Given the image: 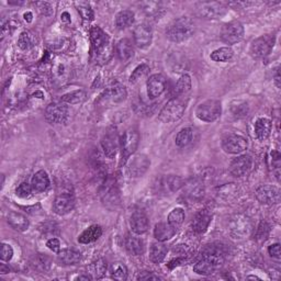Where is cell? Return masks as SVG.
<instances>
[{"label":"cell","mask_w":281,"mask_h":281,"mask_svg":"<svg viewBox=\"0 0 281 281\" xmlns=\"http://www.w3.org/2000/svg\"><path fill=\"white\" fill-rule=\"evenodd\" d=\"M90 41L92 45V56L96 63L104 65L113 54V46L109 36L99 26H92L90 30Z\"/></svg>","instance_id":"6da1fadb"},{"label":"cell","mask_w":281,"mask_h":281,"mask_svg":"<svg viewBox=\"0 0 281 281\" xmlns=\"http://www.w3.org/2000/svg\"><path fill=\"white\" fill-rule=\"evenodd\" d=\"M195 22L188 17H182L173 20L166 30V36L171 42L182 43L191 38L195 33Z\"/></svg>","instance_id":"7a4b0ae2"},{"label":"cell","mask_w":281,"mask_h":281,"mask_svg":"<svg viewBox=\"0 0 281 281\" xmlns=\"http://www.w3.org/2000/svg\"><path fill=\"white\" fill-rule=\"evenodd\" d=\"M224 263L223 254L218 250H208L203 257L193 266V271L198 275L209 276L218 270Z\"/></svg>","instance_id":"3957f363"},{"label":"cell","mask_w":281,"mask_h":281,"mask_svg":"<svg viewBox=\"0 0 281 281\" xmlns=\"http://www.w3.org/2000/svg\"><path fill=\"white\" fill-rule=\"evenodd\" d=\"M187 108V102L180 97L170 99L159 112L158 120L163 123H172L182 119Z\"/></svg>","instance_id":"277c9868"},{"label":"cell","mask_w":281,"mask_h":281,"mask_svg":"<svg viewBox=\"0 0 281 281\" xmlns=\"http://www.w3.org/2000/svg\"><path fill=\"white\" fill-rule=\"evenodd\" d=\"M222 113V106L219 100L210 99L200 103L196 109V117L206 123H212L221 117Z\"/></svg>","instance_id":"5b68a950"},{"label":"cell","mask_w":281,"mask_h":281,"mask_svg":"<svg viewBox=\"0 0 281 281\" xmlns=\"http://www.w3.org/2000/svg\"><path fill=\"white\" fill-rule=\"evenodd\" d=\"M139 143V134L135 129H129L124 132V134L120 138V147H121V160L120 166L126 163L132 154L137 150Z\"/></svg>","instance_id":"8992f818"},{"label":"cell","mask_w":281,"mask_h":281,"mask_svg":"<svg viewBox=\"0 0 281 281\" xmlns=\"http://www.w3.org/2000/svg\"><path fill=\"white\" fill-rule=\"evenodd\" d=\"M126 97H128V91H126L125 87L121 85H115L108 87L99 96L96 103L102 107H113L123 102Z\"/></svg>","instance_id":"52a82bcc"},{"label":"cell","mask_w":281,"mask_h":281,"mask_svg":"<svg viewBox=\"0 0 281 281\" xmlns=\"http://www.w3.org/2000/svg\"><path fill=\"white\" fill-rule=\"evenodd\" d=\"M273 45H275V37L270 34L262 36L256 40H254L253 43L251 44L250 53L256 59L264 58L270 54V52L273 49Z\"/></svg>","instance_id":"ba28073f"},{"label":"cell","mask_w":281,"mask_h":281,"mask_svg":"<svg viewBox=\"0 0 281 281\" xmlns=\"http://www.w3.org/2000/svg\"><path fill=\"white\" fill-rule=\"evenodd\" d=\"M244 26L239 21H231L221 30V40L226 44L234 45L244 39Z\"/></svg>","instance_id":"9c48e42d"},{"label":"cell","mask_w":281,"mask_h":281,"mask_svg":"<svg viewBox=\"0 0 281 281\" xmlns=\"http://www.w3.org/2000/svg\"><path fill=\"white\" fill-rule=\"evenodd\" d=\"M157 195H172L183 187V179L178 176H164L156 180L154 185Z\"/></svg>","instance_id":"30bf717a"},{"label":"cell","mask_w":281,"mask_h":281,"mask_svg":"<svg viewBox=\"0 0 281 281\" xmlns=\"http://www.w3.org/2000/svg\"><path fill=\"white\" fill-rule=\"evenodd\" d=\"M45 119L51 124H61L68 119V107L63 103H51L45 109Z\"/></svg>","instance_id":"8fae6325"},{"label":"cell","mask_w":281,"mask_h":281,"mask_svg":"<svg viewBox=\"0 0 281 281\" xmlns=\"http://www.w3.org/2000/svg\"><path fill=\"white\" fill-rule=\"evenodd\" d=\"M229 229H230L231 235L234 238L240 239L250 235L252 230V224L249 218L238 214V216H235L231 219Z\"/></svg>","instance_id":"7c38bea8"},{"label":"cell","mask_w":281,"mask_h":281,"mask_svg":"<svg viewBox=\"0 0 281 281\" xmlns=\"http://www.w3.org/2000/svg\"><path fill=\"white\" fill-rule=\"evenodd\" d=\"M255 197L258 202L266 205L277 204L280 202V190L276 186L264 185L255 191Z\"/></svg>","instance_id":"4fadbf2b"},{"label":"cell","mask_w":281,"mask_h":281,"mask_svg":"<svg viewBox=\"0 0 281 281\" xmlns=\"http://www.w3.org/2000/svg\"><path fill=\"white\" fill-rule=\"evenodd\" d=\"M119 142L120 140L118 136V131L115 126H111V128L106 131L101 138V142H100L107 157L113 158L117 155L119 150Z\"/></svg>","instance_id":"5bb4252c"},{"label":"cell","mask_w":281,"mask_h":281,"mask_svg":"<svg viewBox=\"0 0 281 281\" xmlns=\"http://www.w3.org/2000/svg\"><path fill=\"white\" fill-rule=\"evenodd\" d=\"M151 166V160L144 154H137L133 156L128 164V173L133 177H142L144 173L149 170Z\"/></svg>","instance_id":"9a60e30c"},{"label":"cell","mask_w":281,"mask_h":281,"mask_svg":"<svg viewBox=\"0 0 281 281\" xmlns=\"http://www.w3.org/2000/svg\"><path fill=\"white\" fill-rule=\"evenodd\" d=\"M222 149L229 154H240L247 149V140L240 135L230 134L223 138Z\"/></svg>","instance_id":"2e32d148"},{"label":"cell","mask_w":281,"mask_h":281,"mask_svg":"<svg viewBox=\"0 0 281 281\" xmlns=\"http://www.w3.org/2000/svg\"><path fill=\"white\" fill-rule=\"evenodd\" d=\"M75 206V199L69 192L59 193L53 202V211L58 216H65L69 213Z\"/></svg>","instance_id":"e0dca14e"},{"label":"cell","mask_w":281,"mask_h":281,"mask_svg":"<svg viewBox=\"0 0 281 281\" xmlns=\"http://www.w3.org/2000/svg\"><path fill=\"white\" fill-rule=\"evenodd\" d=\"M199 15L205 19H219L226 13V8L220 3H202L199 5Z\"/></svg>","instance_id":"ac0fdd59"},{"label":"cell","mask_w":281,"mask_h":281,"mask_svg":"<svg viewBox=\"0 0 281 281\" xmlns=\"http://www.w3.org/2000/svg\"><path fill=\"white\" fill-rule=\"evenodd\" d=\"M253 167V159L250 155H240L232 160L230 170L233 176L243 177L249 173Z\"/></svg>","instance_id":"d6986e66"},{"label":"cell","mask_w":281,"mask_h":281,"mask_svg":"<svg viewBox=\"0 0 281 281\" xmlns=\"http://www.w3.org/2000/svg\"><path fill=\"white\" fill-rule=\"evenodd\" d=\"M153 40V31L147 23L138 24L134 30V41L138 49L145 50L150 48Z\"/></svg>","instance_id":"ffe728a7"},{"label":"cell","mask_w":281,"mask_h":281,"mask_svg":"<svg viewBox=\"0 0 281 281\" xmlns=\"http://www.w3.org/2000/svg\"><path fill=\"white\" fill-rule=\"evenodd\" d=\"M147 95L151 99H155L160 97L166 90V79L160 74L152 75L146 83Z\"/></svg>","instance_id":"44dd1931"},{"label":"cell","mask_w":281,"mask_h":281,"mask_svg":"<svg viewBox=\"0 0 281 281\" xmlns=\"http://www.w3.org/2000/svg\"><path fill=\"white\" fill-rule=\"evenodd\" d=\"M212 221V213L208 209L199 211L192 221V230L197 234H202L208 229Z\"/></svg>","instance_id":"7402d4cb"},{"label":"cell","mask_w":281,"mask_h":281,"mask_svg":"<svg viewBox=\"0 0 281 281\" xmlns=\"http://www.w3.org/2000/svg\"><path fill=\"white\" fill-rule=\"evenodd\" d=\"M131 229L137 235L146 233L150 227V221L143 211H135L131 217Z\"/></svg>","instance_id":"603a6c76"},{"label":"cell","mask_w":281,"mask_h":281,"mask_svg":"<svg viewBox=\"0 0 281 281\" xmlns=\"http://www.w3.org/2000/svg\"><path fill=\"white\" fill-rule=\"evenodd\" d=\"M101 197L103 204L108 206V208H110V205H112V208H116V205L120 203L119 190L113 182H107L104 184Z\"/></svg>","instance_id":"cb8c5ba5"},{"label":"cell","mask_w":281,"mask_h":281,"mask_svg":"<svg viewBox=\"0 0 281 281\" xmlns=\"http://www.w3.org/2000/svg\"><path fill=\"white\" fill-rule=\"evenodd\" d=\"M7 222H8V224L12 227V229H15L16 231H19V232H25L30 226V222L29 220L26 219V217L21 213L15 212V211L9 212L8 217H7Z\"/></svg>","instance_id":"d4e9b609"},{"label":"cell","mask_w":281,"mask_h":281,"mask_svg":"<svg viewBox=\"0 0 281 281\" xmlns=\"http://www.w3.org/2000/svg\"><path fill=\"white\" fill-rule=\"evenodd\" d=\"M177 232L175 227H172L169 223H157L154 229V237H155L158 242H165L171 237H173Z\"/></svg>","instance_id":"484cf974"},{"label":"cell","mask_w":281,"mask_h":281,"mask_svg":"<svg viewBox=\"0 0 281 281\" xmlns=\"http://www.w3.org/2000/svg\"><path fill=\"white\" fill-rule=\"evenodd\" d=\"M32 189L34 192H44L50 187V178L49 175L44 170H39L32 177L31 182Z\"/></svg>","instance_id":"4316f807"},{"label":"cell","mask_w":281,"mask_h":281,"mask_svg":"<svg viewBox=\"0 0 281 281\" xmlns=\"http://www.w3.org/2000/svg\"><path fill=\"white\" fill-rule=\"evenodd\" d=\"M102 235V229L99 225H91L86 229L78 237V242L82 244H90L96 242Z\"/></svg>","instance_id":"83f0119b"},{"label":"cell","mask_w":281,"mask_h":281,"mask_svg":"<svg viewBox=\"0 0 281 281\" xmlns=\"http://www.w3.org/2000/svg\"><path fill=\"white\" fill-rule=\"evenodd\" d=\"M80 259H82V255L75 250H63L62 252H58L57 255L58 263L64 266L77 265L80 262Z\"/></svg>","instance_id":"f1b7e54d"},{"label":"cell","mask_w":281,"mask_h":281,"mask_svg":"<svg viewBox=\"0 0 281 281\" xmlns=\"http://www.w3.org/2000/svg\"><path fill=\"white\" fill-rule=\"evenodd\" d=\"M107 268H108L107 262L103 258H100L87 267V275H89L92 280L101 279L106 275Z\"/></svg>","instance_id":"f546056e"},{"label":"cell","mask_w":281,"mask_h":281,"mask_svg":"<svg viewBox=\"0 0 281 281\" xmlns=\"http://www.w3.org/2000/svg\"><path fill=\"white\" fill-rule=\"evenodd\" d=\"M117 55L119 57L120 61L126 62L134 54V50H133L132 43L129 39H122L118 42L117 46Z\"/></svg>","instance_id":"4dcf8cb0"},{"label":"cell","mask_w":281,"mask_h":281,"mask_svg":"<svg viewBox=\"0 0 281 281\" xmlns=\"http://www.w3.org/2000/svg\"><path fill=\"white\" fill-rule=\"evenodd\" d=\"M271 132V121L267 118H260L255 123V134L259 140H265L269 137Z\"/></svg>","instance_id":"1f68e13d"},{"label":"cell","mask_w":281,"mask_h":281,"mask_svg":"<svg viewBox=\"0 0 281 281\" xmlns=\"http://www.w3.org/2000/svg\"><path fill=\"white\" fill-rule=\"evenodd\" d=\"M125 249L131 255L139 256L145 251V244L140 238L135 236H129L125 239Z\"/></svg>","instance_id":"d6a6232c"},{"label":"cell","mask_w":281,"mask_h":281,"mask_svg":"<svg viewBox=\"0 0 281 281\" xmlns=\"http://www.w3.org/2000/svg\"><path fill=\"white\" fill-rule=\"evenodd\" d=\"M168 249L163 243H154L150 250V259L154 264H160L165 259Z\"/></svg>","instance_id":"836d02e7"},{"label":"cell","mask_w":281,"mask_h":281,"mask_svg":"<svg viewBox=\"0 0 281 281\" xmlns=\"http://www.w3.org/2000/svg\"><path fill=\"white\" fill-rule=\"evenodd\" d=\"M134 22V13L132 10H122L116 16V25L119 30L129 28Z\"/></svg>","instance_id":"e575fe53"},{"label":"cell","mask_w":281,"mask_h":281,"mask_svg":"<svg viewBox=\"0 0 281 281\" xmlns=\"http://www.w3.org/2000/svg\"><path fill=\"white\" fill-rule=\"evenodd\" d=\"M186 196L192 202L200 201V200H201L204 196L203 186L201 184H199V183L190 184L188 187H187Z\"/></svg>","instance_id":"d590c367"},{"label":"cell","mask_w":281,"mask_h":281,"mask_svg":"<svg viewBox=\"0 0 281 281\" xmlns=\"http://www.w3.org/2000/svg\"><path fill=\"white\" fill-rule=\"evenodd\" d=\"M234 52L231 48H221L213 51L210 55V58L214 62H229L233 58Z\"/></svg>","instance_id":"8d00e7d4"},{"label":"cell","mask_w":281,"mask_h":281,"mask_svg":"<svg viewBox=\"0 0 281 281\" xmlns=\"http://www.w3.org/2000/svg\"><path fill=\"white\" fill-rule=\"evenodd\" d=\"M191 89V78L189 75H183L178 79V82L175 86V96L180 97L183 95H186L187 92L190 91Z\"/></svg>","instance_id":"74e56055"},{"label":"cell","mask_w":281,"mask_h":281,"mask_svg":"<svg viewBox=\"0 0 281 281\" xmlns=\"http://www.w3.org/2000/svg\"><path fill=\"white\" fill-rule=\"evenodd\" d=\"M34 45H36L34 37H33L30 32L24 31L20 34L18 39V46L22 51H29L34 48Z\"/></svg>","instance_id":"f35d334b"},{"label":"cell","mask_w":281,"mask_h":281,"mask_svg":"<svg viewBox=\"0 0 281 281\" xmlns=\"http://www.w3.org/2000/svg\"><path fill=\"white\" fill-rule=\"evenodd\" d=\"M86 99V92L84 90H75L69 93H66L62 97V102L68 104L82 103Z\"/></svg>","instance_id":"ab89813d"},{"label":"cell","mask_w":281,"mask_h":281,"mask_svg":"<svg viewBox=\"0 0 281 281\" xmlns=\"http://www.w3.org/2000/svg\"><path fill=\"white\" fill-rule=\"evenodd\" d=\"M185 218H186V214H185L184 209L175 208L168 214V219L167 220H168V223L177 230L178 227L183 224Z\"/></svg>","instance_id":"60d3db41"},{"label":"cell","mask_w":281,"mask_h":281,"mask_svg":"<svg viewBox=\"0 0 281 281\" xmlns=\"http://www.w3.org/2000/svg\"><path fill=\"white\" fill-rule=\"evenodd\" d=\"M110 275L111 278L115 280H126V278H128V269H126V266L122 263L113 264L110 268Z\"/></svg>","instance_id":"b9f144b4"},{"label":"cell","mask_w":281,"mask_h":281,"mask_svg":"<svg viewBox=\"0 0 281 281\" xmlns=\"http://www.w3.org/2000/svg\"><path fill=\"white\" fill-rule=\"evenodd\" d=\"M192 138H193V130L191 128H185L178 133L175 142L178 147H185L191 143Z\"/></svg>","instance_id":"7bdbcfd3"},{"label":"cell","mask_w":281,"mask_h":281,"mask_svg":"<svg viewBox=\"0 0 281 281\" xmlns=\"http://www.w3.org/2000/svg\"><path fill=\"white\" fill-rule=\"evenodd\" d=\"M75 7L77 11L79 12V15L82 16V18L86 20V21H92L93 18H95V13H93V10L91 9L89 4H87L85 2H77L75 3Z\"/></svg>","instance_id":"ee69618b"},{"label":"cell","mask_w":281,"mask_h":281,"mask_svg":"<svg viewBox=\"0 0 281 281\" xmlns=\"http://www.w3.org/2000/svg\"><path fill=\"white\" fill-rule=\"evenodd\" d=\"M150 72V66L146 64H140L138 65L137 67L133 71L132 75L130 77V83L131 84H136L139 79H142L143 77H145L147 74Z\"/></svg>","instance_id":"f6af8a7d"},{"label":"cell","mask_w":281,"mask_h":281,"mask_svg":"<svg viewBox=\"0 0 281 281\" xmlns=\"http://www.w3.org/2000/svg\"><path fill=\"white\" fill-rule=\"evenodd\" d=\"M269 232H270V227H269L268 223L265 222V221H262V222L259 223L257 230H256L255 237H256L257 240L263 242V240H266L267 238H268Z\"/></svg>","instance_id":"bcb514c9"},{"label":"cell","mask_w":281,"mask_h":281,"mask_svg":"<svg viewBox=\"0 0 281 281\" xmlns=\"http://www.w3.org/2000/svg\"><path fill=\"white\" fill-rule=\"evenodd\" d=\"M231 110L233 116L235 118H244L247 116V113H249V104L246 102H237L236 104H232Z\"/></svg>","instance_id":"7dc6e473"},{"label":"cell","mask_w":281,"mask_h":281,"mask_svg":"<svg viewBox=\"0 0 281 281\" xmlns=\"http://www.w3.org/2000/svg\"><path fill=\"white\" fill-rule=\"evenodd\" d=\"M32 191H33V189H32L31 185H29L28 183H22L21 185H19V187L16 189V195L20 198L25 199L31 196Z\"/></svg>","instance_id":"c3c4849f"},{"label":"cell","mask_w":281,"mask_h":281,"mask_svg":"<svg viewBox=\"0 0 281 281\" xmlns=\"http://www.w3.org/2000/svg\"><path fill=\"white\" fill-rule=\"evenodd\" d=\"M36 7L38 8L39 12L45 17H50L53 15V6L50 3L46 2H39L36 3Z\"/></svg>","instance_id":"681fc988"},{"label":"cell","mask_w":281,"mask_h":281,"mask_svg":"<svg viewBox=\"0 0 281 281\" xmlns=\"http://www.w3.org/2000/svg\"><path fill=\"white\" fill-rule=\"evenodd\" d=\"M13 257V249L11 245L3 243L2 244V253H0V258L3 262H9Z\"/></svg>","instance_id":"f907efd6"},{"label":"cell","mask_w":281,"mask_h":281,"mask_svg":"<svg viewBox=\"0 0 281 281\" xmlns=\"http://www.w3.org/2000/svg\"><path fill=\"white\" fill-rule=\"evenodd\" d=\"M46 246H48L51 251L58 253L59 249H61V243H59V240L57 238L53 237V238H50L48 242H46Z\"/></svg>","instance_id":"816d5d0a"},{"label":"cell","mask_w":281,"mask_h":281,"mask_svg":"<svg viewBox=\"0 0 281 281\" xmlns=\"http://www.w3.org/2000/svg\"><path fill=\"white\" fill-rule=\"evenodd\" d=\"M268 253H269V255L272 258L280 259V245L278 243L277 244H273V245H270L268 247Z\"/></svg>","instance_id":"f5cc1de1"},{"label":"cell","mask_w":281,"mask_h":281,"mask_svg":"<svg viewBox=\"0 0 281 281\" xmlns=\"http://www.w3.org/2000/svg\"><path fill=\"white\" fill-rule=\"evenodd\" d=\"M162 278L151 272H143L137 277V280H160Z\"/></svg>","instance_id":"db71d44e"},{"label":"cell","mask_w":281,"mask_h":281,"mask_svg":"<svg viewBox=\"0 0 281 281\" xmlns=\"http://www.w3.org/2000/svg\"><path fill=\"white\" fill-rule=\"evenodd\" d=\"M65 69H66L65 65H63V64H61V63H58V64L56 65L55 71H54L55 75L58 76V77H62V76L64 75V74H65Z\"/></svg>","instance_id":"11a10c76"},{"label":"cell","mask_w":281,"mask_h":281,"mask_svg":"<svg viewBox=\"0 0 281 281\" xmlns=\"http://www.w3.org/2000/svg\"><path fill=\"white\" fill-rule=\"evenodd\" d=\"M61 19L63 22H71V15L68 12H63L62 16H61Z\"/></svg>","instance_id":"9f6ffc18"},{"label":"cell","mask_w":281,"mask_h":281,"mask_svg":"<svg viewBox=\"0 0 281 281\" xmlns=\"http://www.w3.org/2000/svg\"><path fill=\"white\" fill-rule=\"evenodd\" d=\"M10 271V268H9V266H7L6 264H2L0 265V273H8Z\"/></svg>","instance_id":"6f0895ef"},{"label":"cell","mask_w":281,"mask_h":281,"mask_svg":"<svg viewBox=\"0 0 281 281\" xmlns=\"http://www.w3.org/2000/svg\"><path fill=\"white\" fill-rule=\"evenodd\" d=\"M24 20L26 22H32V20H33V15L31 12H25L24 13Z\"/></svg>","instance_id":"680465c9"},{"label":"cell","mask_w":281,"mask_h":281,"mask_svg":"<svg viewBox=\"0 0 281 281\" xmlns=\"http://www.w3.org/2000/svg\"><path fill=\"white\" fill-rule=\"evenodd\" d=\"M275 84L276 86L278 87V88H280V74H279V68L276 69V76H275Z\"/></svg>","instance_id":"91938a15"},{"label":"cell","mask_w":281,"mask_h":281,"mask_svg":"<svg viewBox=\"0 0 281 281\" xmlns=\"http://www.w3.org/2000/svg\"><path fill=\"white\" fill-rule=\"evenodd\" d=\"M247 279H257V280H259V278L256 277V276H250V277H247Z\"/></svg>","instance_id":"94428289"}]
</instances>
